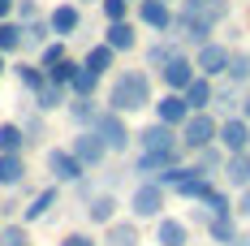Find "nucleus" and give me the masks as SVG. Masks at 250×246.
Listing matches in <instances>:
<instances>
[{"mask_svg": "<svg viewBox=\"0 0 250 246\" xmlns=\"http://www.w3.org/2000/svg\"><path fill=\"white\" fill-rule=\"evenodd\" d=\"M155 104V82H151V69H121L112 74V87H108V108L112 112H143Z\"/></svg>", "mask_w": 250, "mask_h": 246, "instance_id": "nucleus-1", "label": "nucleus"}, {"mask_svg": "<svg viewBox=\"0 0 250 246\" xmlns=\"http://www.w3.org/2000/svg\"><path fill=\"white\" fill-rule=\"evenodd\" d=\"M168 207V190L160 181H134L129 190V216L134 221H160Z\"/></svg>", "mask_w": 250, "mask_h": 246, "instance_id": "nucleus-2", "label": "nucleus"}, {"mask_svg": "<svg viewBox=\"0 0 250 246\" xmlns=\"http://www.w3.org/2000/svg\"><path fill=\"white\" fill-rule=\"evenodd\" d=\"M91 130H95L104 143H108V151H112V156H125V151L134 147V130L125 125V112H112V108H104L100 117H95V125H91Z\"/></svg>", "mask_w": 250, "mask_h": 246, "instance_id": "nucleus-3", "label": "nucleus"}, {"mask_svg": "<svg viewBox=\"0 0 250 246\" xmlns=\"http://www.w3.org/2000/svg\"><path fill=\"white\" fill-rule=\"evenodd\" d=\"M216 138H220V117H216V112H194L190 121L181 125V147H186V156L211 147Z\"/></svg>", "mask_w": 250, "mask_h": 246, "instance_id": "nucleus-4", "label": "nucleus"}, {"mask_svg": "<svg viewBox=\"0 0 250 246\" xmlns=\"http://www.w3.org/2000/svg\"><path fill=\"white\" fill-rule=\"evenodd\" d=\"M134 22L143 26V30H151V35H173L177 9L164 4V0H138V4H134Z\"/></svg>", "mask_w": 250, "mask_h": 246, "instance_id": "nucleus-5", "label": "nucleus"}, {"mask_svg": "<svg viewBox=\"0 0 250 246\" xmlns=\"http://www.w3.org/2000/svg\"><path fill=\"white\" fill-rule=\"evenodd\" d=\"M229 61H233V48H229L225 39H207L203 48H194V65H199L203 78H211V82H220L229 74Z\"/></svg>", "mask_w": 250, "mask_h": 246, "instance_id": "nucleus-6", "label": "nucleus"}, {"mask_svg": "<svg viewBox=\"0 0 250 246\" xmlns=\"http://www.w3.org/2000/svg\"><path fill=\"white\" fill-rule=\"evenodd\" d=\"M48 173H52V181H61V186H78L86 177V164L69 147H48Z\"/></svg>", "mask_w": 250, "mask_h": 246, "instance_id": "nucleus-7", "label": "nucleus"}, {"mask_svg": "<svg viewBox=\"0 0 250 246\" xmlns=\"http://www.w3.org/2000/svg\"><path fill=\"white\" fill-rule=\"evenodd\" d=\"M69 151H74L78 160L86 164V173L104 169V160L112 156V151H108V143H104V138L95 134V130H78V134H74V143H69Z\"/></svg>", "mask_w": 250, "mask_h": 246, "instance_id": "nucleus-8", "label": "nucleus"}, {"mask_svg": "<svg viewBox=\"0 0 250 246\" xmlns=\"http://www.w3.org/2000/svg\"><path fill=\"white\" fill-rule=\"evenodd\" d=\"M194 78H199V65H194V56H190V52H177L173 61L160 69V87H164V91H186Z\"/></svg>", "mask_w": 250, "mask_h": 246, "instance_id": "nucleus-9", "label": "nucleus"}, {"mask_svg": "<svg viewBox=\"0 0 250 246\" xmlns=\"http://www.w3.org/2000/svg\"><path fill=\"white\" fill-rule=\"evenodd\" d=\"M151 112H155L151 121H164V125H173V130H181V125H186L190 117H194L181 91H164V95H160L155 104H151Z\"/></svg>", "mask_w": 250, "mask_h": 246, "instance_id": "nucleus-10", "label": "nucleus"}, {"mask_svg": "<svg viewBox=\"0 0 250 246\" xmlns=\"http://www.w3.org/2000/svg\"><path fill=\"white\" fill-rule=\"evenodd\" d=\"M134 147H138V151H168V147H181V130H173V125H164V121H151V125H143V130L134 134Z\"/></svg>", "mask_w": 250, "mask_h": 246, "instance_id": "nucleus-11", "label": "nucleus"}, {"mask_svg": "<svg viewBox=\"0 0 250 246\" xmlns=\"http://www.w3.org/2000/svg\"><path fill=\"white\" fill-rule=\"evenodd\" d=\"M48 26H52L56 39L78 35V30H82V4H78V0H61V4H52V9H48Z\"/></svg>", "mask_w": 250, "mask_h": 246, "instance_id": "nucleus-12", "label": "nucleus"}, {"mask_svg": "<svg viewBox=\"0 0 250 246\" xmlns=\"http://www.w3.org/2000/svg\"><path fill=\"white\" fill-rule=\"evenodd\" d=\"M82 212H86V221L100 224V229H108V224L121 216V199L112 195V190H95V195L82 203Z\"/></svg>", "mask_w": 250, "mask_h": 246, "instance_id": "nucleus-13", "label": "nucleus"}, {"mask_svg": "<svg viewBox=\"0 0 250 246\" xmlns=\"http://www.w3.org/2000/svg\"><path fill=\"white\" fill-rule=\"evenodd\" d=\"M199 212H207V216H237V195L225 181H211L199 199Z\"/></svg>", "mask_w": 250, "mask_h": 246, "instance_id": "nucleus-14", "label": "nucleus"}, {"mask_svg": "<svg viewBox=\"0 0 250 246\" xmlns=\"http://www.w3.org/2000/svg\"><path fill=\"white\" fill-rule=\"evenodd\" d=\"M229 156H237V151H250V121L237 112V117H220V138H216Z\"/></svg>", "mask_w": 250, "mask_h": 246, "instance_id": "nucleus-15", "label": "nucleus"}, {"mask_svg": "<svg viewBox=\"0 0 250 246\" xmlns=\"http://www.w3.org/2000/svg\"><path fill=\"white\" fill-rule=\"evenodd\" d=\"M194 221L203 224L207 242H216V246H233V238L242 233V224H237V216H207V212H194Z\"/></svg>", "mask_w": 250, "mask_h": 246, "instance_id": "nucleus-16", "label": "nucleus"}, {"mask_svg": "<svg viewBox=\"0 0 250 246\" xmlns=\"http://www.w3.org/2000/svg\"><path fill=\"white\" fill-rule=\"evenodd\" d=\"M177 9L190 13V18H203V22L220 26V22H229V13H233V0H181Z\"/></svg>", "mask_w": 250, "mask_h": 246, "instance_id": "nucleus-17", "label": "nucleus"}, {"mask_svg": "<svg viewBox=\"0 0 250 246\" xmlns=\"http://www.w3.org/2000/svg\"><path fill=\"white\" fill-rule=\"evenodd\" d=\"M104 44L117 52V56L134 52L138 48V22H129V18H125V22H108L104 26Z\"/></svg>", "mask_w": 250, "mask_h": 246, "instance_id": "nucleus-18", "label": "nucleus"}, {"mask_svg": "<svg viewBox=\"0 0 250 246\" xmlns=\"http://www.w3.org/2000/svg\"><path fill=\"white\" fill-rule=\"evenodd\" d=\"M56 203H61V181H52V186H43V190H35V195H30V203L22 207V221H26V224L43 221Z\"/></svg>", "mask_w": 250, "mask_h": 246, "instance_id": "nucleus-19", "label": "nucleus"}, {"mask_svg": "<svg viewBox=\"0 0 250 246\" xmlns=\"http://www.w3.org/2000/svg\"><path fill=\"white\" fill-rule=\"evenodd\" d=\"M9 74L18 78V87H22L26 95H39V91L48 87V69H43L39 61H18V65H9Z\"/></svg>", "mask_w": 250, "mask_h": 246, "instance_id": "nucleus-20", "label": "nucleus"}, {"mask_svg": "<svg viewBox=\"0 0 250 246\" xmlns=\"http://www.w3.org/2000/svg\"><path fill=\"white\" fill-rule=\"evenodd\" d=\"M220 181H225L233 195H237V190H250V151L229 156V160H225V173H220Z\"/></svg>", "mask_w": 250, "mask_h": 246, "instance_id": "nucleus-21", "label": "nucleus"}, {"mask_svg": "<svg viewBox=\"0 0 250 246\" xmlns=\"http://www.w3.org/2000/svg\"><path fill=\"white\" fill-rule=\"evenodd\" d=\"M155 246H190V224L181 216H160L155 221Z\"/></svg>", "mask_w": 250, "mask_h": 246, "instance_id": "nucleus-22", "label": "nucleus"}, {"mask_svg": "<svg viewBox=\"0 0 250 246\" xmlns=\"http://www.w3.org/2000/svg\"><path fill=\"white\" fill-rule=\"evenodd\" d=\"M242 95H246L242 87H233L229 78H220V82H216V104H211V112H216V117H237V112H242Z\"/></svg>", "mask_w": 250, "mask_h": 246, "instance_id": "nucleus-23", "label": "nucleus"}, {"mask_svg": "<svg viewBox=\"0 0 250 246\" xmlns=\"http://www.w3.org/2000/svg\"><path fill=\"white\" fill-rule=\"evenodd\" d=\"M181 95H186V104H190V112H211V104H216V82L199 74Z\"/></svg>", "mask_w": 250, "mask_h": 246, "instance_id": "nucleus-24", "label": "nucleus"}, {"mask_svg": "<svg viewBox=\"0 0 250 246\" xmlns=\"http://www.w3.org/2000/svg\"><path fill=\"white\" fill-rule=\"evenodd\" d=\"M177 52H186V48H181V39H173V35H155V44H147V69L160 74Z\"/></svg>", "mask_w": 250, "mask_h": 246, "instance_id": "nucleus-25", "label": "nucleus"}, {"mask_svg": "<svg viewBox=\"0 0 250 246\" xmlns=\"http://www.w3.org/2000/svg\"><path fill=\"white\" fill-rule=\"evenodd\" d=\"M104 246H143L138 221H134V216H129V221H121V216H117V221L104 229Z\"/></svg>", "mask_w": 250, "mask_h": 246, "instance_id": "nucleus-26", "label": "nucleus"}, {"mask_svg": "<svg viewBox=\"0 0 250 246\" xmlns=\"http://www.w3.org/2000/svg\"><path fill=\"white\" fill-rule=\"evenodd\" d=\"M22 181H26V156L0 151V190H18Z\"/></svg>", "mask_w": 250, "mask_h": 246, "instance_id": "nucleus-27", "label": "nucleus"}, {"mask_svg": "<svg viewBox=\"0 0 250 246\" xmlns=\"http://www.w3.org/2000/svg\"><path fill=\"white\" fill-rule=\"evenodd\" d=\"M82 65H86V69H91V74H100V78H108L112 74V69H117V52L108 48V44H91V48H86V56H82Z\"/></svg>", "mask_w": 250, "mask_h": 246, "instance_id": "nucleus-28", "label": "nucleus"}, {"mask_svg": "<svg viewBox=\"0 0 250 246\" xmlns=\"http://www.w3.org/2000/svg\"><path fill=\"white\" fill-rule=\"evenodd\" d=\"M69 99H74V95H69V87H56V82H48L39 95H30V104H35V108L48 117V112H56V108H69Z\"/></svg>", "mask_w": 250, "mask_h": 246, "instance_id": "nucleus-29", "label": "nucleus"}, {"mask_svg": "<svg viewBox=\"0 0 250 246\" xmlns=\"http://www.w3.org/2000/svg\"><path fill=\"white\" fill-rule=\"evenodd\" d=\"M190 160L199 164V173H207V177H216V181H220V173H225V160H229V151L220 147V143H211V147L194 151Z\"/></svg>", "mask_w": 250, "mask_h": 246, "instance_id": "nucleus-30", "label": "nucleus"}, {"mask_svg": "<svg viewBox=\"0 0 250 246\" xmlns=\"http://www.w3.org/2000/svg\"><path fill=\"white\" fill-rule=\"evenodd\" d=\"M26 48V26L18 18H9V22H0V52L4 56H18Z\"/></svg>", "mask_w": 250, "mask_h": 246, "instance_id": "nucleus-31", "label": "nucleus"}, {"mask_svg": "<svg viewBox=\"0 0 250 246\" xmlns=\"http://www.w3.org/2000/svg\"><path fill=\"white\" fill-rule=\"evenodd\" d=\"M65 112H69V121L78 125V130H91V125H95V117H100L104 108L100 104H95V99H69V108H65Z\"/></svg>", "mask_w": 250, "mask_h": 246, "instance_id": "nucleus-32", "label": "nucleus"}, {"mask_svg": "<svg viewBox=\"0 0 250 246\" xmlns=\"http://www.w3.org/2000/svg\"><path fill=\"white\" fill-rule=\"evenodd\" d=\"M30 147V138H26V130H22V121H0V151H22Z\"/></svg>", "mask_w": 250, "mask_h": 246, "instance_id": "nucleus-33", "label": "nucleus"}, {"mask_svg": "<svg viewBox=\"0 0 250 246\" xmlns=\"http://www.w3.org/2000/svg\"><path fill=\"white\" fill-rule=\"evenodd\" d=\"M229 82L233 87H242V91H250V52L246 48H233V61H229Z\"/></svg>", "mask_w": 250, "mask_h": 246, "instance_id": "nucleus-34", "label": "nucleus"}, {"mask_svg": "<svg viewBox=\"0 0 250 246\" xmlns=\"http://www.w3.org/2000/svg\"><path fill=\"white\" fill-rule=\"evenodd\" d=\"M95 91H100V74H91L86 65L78 69V78L69 82V95H78V99H95Z\"/></svg>", "mask_w": 250, "mask_h": 246, "instance_id": "nucleus-35", "label": "nucleus"}, {"mask_svg": "<svg viewBox=\"0 0 250 246\" xmlns=\"http://www.w3.org/2000/svg\"><path fill=\"white\" fill-rule=\"evenodd\" d=\"M0 246H30V229L26 221H9L0 229Z\"/></svg>", "mask_w": 250, "mask_h": 246, "instance_id": "nucleus-36", "label": "nucleus"}, {"mask_svg": "<svg viewBox=\"0 0 250 246\" xmlns=\"http://www.w3.org/2000/svg\"><path fill=\"white\" fill-rule=\"evenodd\" d=\"M52 39H56V35H52L48 18H39V22H30V26H26V48H48Z\"/></svg>", "mask_w": 250, "mask_h": 246, "instance_id": "nucleus-37", "label": "nucleus"}, {"mask_svg": "<svg viewBox=\"0 0 250 246\" xmlns=\"http://www.w3.org/2000/svg\"><path fill=\"white\" fill-rule=\"evenodd\" d=\"M78 69H82V61H69V56H65L61 65H52V69H48V82H56V87H69V82L78 78Z\"/></svg>", "mask_w": 250, "mask_h": 246, "instance_id": "nucleus-38", "label": "nucleus"}, {"mask_svg": "<svg viewBox=\"0 0 250 246\" xmlns=\"http://www.w3.org/2000/svg\"><path fill=\"white\" fill-rule=\"evenodd\" d=\"M100 13L104 22H125L134 13V0H100Z\"/></svg>", "mask_w": 250, "mask_h": 246, "instance_id": "nucleus-39", "label": "nucleus"}, {"mask_svg": "<svg viewBox=\"0 0 250 246\" xmlns=\"http://www.w3.org/2000/svg\"><path fill=\"white\" fill-rule=\"evenodd\" d=\"M22 130H26V138H30V143H39V138H43V112H39L35 104L22 112Z\"/></svg>", "mask_w": 250, "mask_h": 246, "instance_id": "nucleus-40", "label": "nucleus"}, {"mask_svg": "<svg viewBox=\"0 0 250 246\" xmlns=\"http://www.w3.org/2000/svg\"><path fill=\"white\" fill-rule=\"evenodd\" d=\"M65 56H69V48H65V39H52L48 48H39V65H43V69H52V65H61Z\"/></svg>", "mask_w": 250, "mask_h": 246, "instance_id": "nucleus-41", "label": "nucleus"}, {"mask_svg": "<svg viewBox=\"0 0 250 246\" xmlns=\"http://www.w3.org/2000/svg\"><path fill=\"white\" fill-rule=\"evenodd\" d=\"M39 18H48V13H43V9H39L35 0H18V22H22V26L39 22Z\"/></svg>", "mask_w": 250, "mask_h": 246, "instance_id": "nucleus-42", "label": "nucleus"}, {"mask_svg": "<svg viewBox=\"0 0 250 246\" xmlns=\"http://www.w3.org/2000/svg\"><path fill=\"white\" fill-rule=\"evenodd\" d=\"M56 246H100V238H91V233H82V229H74V233H65Z\"/></svg>", "mask_w": 250, "mask_h": 246, "instance_id": "nucleus-43", "label": "nucleus"}, {"mask_svg": "<svg viewBox=\"0 0 250 246\" xmlns=\"http://www.w3.org/2000/svg\"><path fill=\"white\" fill-rule=\"evenodd\" d=\"M237 221H250V190H237Z\"/></svg>", "mask_w": 250, "mask_h": 246, "instance_id": "nucleus-44", "label": "nucleus"}, {"mask_svg": "<svg viewBox=\"0 0 250 246\" xmlns=\"http://www.w3.org/2000/svg\"><path fill=\"white\" fill-rule=\"evenodd\" d=\"M9 18H18V0H0V22H9Z\"/></svg>", "mask_w": 250, "mask_h": 246, "instance_id": "nucleus-45", "label": "nucleus"}, {"mask_svg": "<svg viewBox=\"0 0 250 246\" xmlns=\"http://www.w3.org/2000/svg\"><path fill=\"white\" fill-rule=\"evenodd\" d=\"M233 246H250V229H242V233L233 238Z\"/></svg>", "mask_w": 250, "mask_h": 246, "instance_id": "nucleus-46", "label": "nucleus"}, {"mask_svg": "<svg viewBox=\"0 0 250 246\" xmlns=\"http://www.w3.org/2000/svg\"><path fill=\"white\" fill-rule=\"evenodd\" d=\"M242 117H246V121H250V91H246V95H242Z\"/></svg>", "mask_w": 250, "mask_h": 246, "instance_id": "nucleus-47", "label": "nucleus"}, {"mask_svg": "<svg viewBox=\"0 0 250 246\" xmlns=\"http://www.w3.org/2000/svg\"><path fill=\"white\" fill-rule=\"evenodd\" d=\"M4 69H9V56H4V52H0V78H4Z\"/></svg>", "mask_w": 250, "mask_h": 246, "instance_id": "nucleus-48", "label": "nucleus"}, {"mask_svg": "<svg viewBox=\"0 0 250 246\" xmlns=\"http://www.w3.org/2000/svg\"><path fill=\"white\" fill-rule=\"evenodd\" d=\"M78 4H100V0H78Z\"/></svg>", "mask_w": 250, "mask_h": 246, "instance_id": "nucleus-49", "label": "nucleus"}, {"mask_svg": "<svg viewBox=\"0 0 250 246\" xmlns=\"http://www.w3.org/2000/svg\"><path fill=\"white\" fill-rule=\"evenodd\" d=\"M164 4H173V9H177V4H181V0H164Z\"/></svg>", "mask_w": 250, "mask_h": 246, "instance_id": "nucleus-50", "label": "nucleus"}, {"mask_svg": "<svg viewBox=\"0 0 250 246\" xmlns=\"http://www.w3.org/2000/svg\"><path fill=\"white\" fill-rule=\"evenodd\" d=\"M134 4H138V0H134Z\"/></svg>", "mask_w": 250, "mask_h": 246, "instance_id": "nucleus-51", "label": "nucleus"}, {"mask_svg": "<svg viewBox=\"0 0 250 246\" xmlns=\"http://www.w3.org/2000/svg\"><path fill=\"white\" fill-rule=\"evenodd\" d=\"M0 229H4V224H0Z\"/></svg>", "mask_w": 250, "mask_h": 246, "instance_id": "nucleus-52", "label": "nucleus"}]
</instances>
